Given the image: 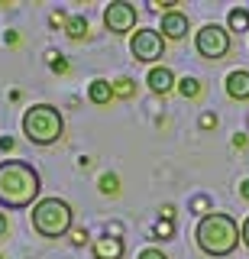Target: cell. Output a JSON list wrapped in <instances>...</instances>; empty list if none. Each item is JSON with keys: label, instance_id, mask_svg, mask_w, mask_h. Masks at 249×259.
<instances>
[{"label": "cell", "instance_id": "4", "mask_svg": "<svg viewBox=\"0 0 249 259\" xmlns=\"http://www.w3.org/2000/svg\"><path fill=\"white\" fill-rule=\"evenodd\" d=\"M29 221H33V230L39 237L59 240V237H65V233H71V227H75V210L62 198H42V201H36Z\"/></svg>", "mask_w": 249, "mask_h": 259}, {"label": "cell", "instance_id": "5", "mask_svg": "<svg viewBox=\"0 0 249 259\" xmlns=\"http://www.w3.org/2000/svg\"><path fill=\"white\" fill-rule=\"evenodd\" d=\"M194 49H197L201 59H207V62H220V59H227L230 49H233L230 29H227V26H220V23H207V26H201V29L194 32Z\"/></svg>", "mask_w": 249, "mask_h": 259}, {"label": "cell", "instance_id": "6", "mask_svg": "<svg viewBox=\"0 0 249 259\" xmlns=\"http://www.w3.org/2000/svg\"><path fill=\"white\" fill-rule=\"evenodd\" d=\"M130 52H133V59L136 62H159L165 55V36L159 29H149V26H142V29H136L133 36H130Z\"/></svg>", "mask_w": 249, "mask_h": 259}, {"label": "cell", "instance_id": "21", "mask_svg": "<svg viewBox=\"0 0 249 259\" xmlns=\"http://www.w3.org/2000/svg\"><path fill=\"white\" fill-rule=\"evenodd\" d=\"M201 126H204V130L217 126V117H214V113H204V117H201Z\"/></svg>", "mask_w": 249, "mask_h": 259}, {"label": "cell", "instance_id": "7", "mask_svg": "<svg viewBox=\"0 0 249 259\" xmlns=\"http://www.w3.org/2000/svg\"><path fill=\"white\" fill-rule=\"evenodd\" d=\"M104 26H107V32H117V36H123V32L136 29V7L126 4V0H114V4L104 7Z\"/></svg>", "mask_w": 249, "mask_h": 259}, {"label": "cell", "instance_id": "1", "mask_svg": "<svg viewBox=\"0 0 249 259\" xmlns=\"http://www.w3.org/2000/svg\"><path fill=\"white\" fill-rule=\"evenodd\" d=\"M42 191V178L29 162L7 159L0 162V207L4 210H26L36 207V198Z\"/></svg>", "mask_w": 249, "mask_h": 259}, {"label": "cell", "instance_id": "11", "mask_svg": "<svg viewBox=\"0 0 249 259\" xmlns=\"http://www.w3.org/2000/svg\"><path fill=\"white\" fill-rule=\"evenodd\" d=\"M227 94L233 101H249V71L246 68H236L227 75Z\"/></svg>", "mask_w": 249, "mask_h": 259}, {"label": "cell", "instance_id": "16", "mask_svg": "<svg viewBox=\"0 0 249 259\" xmlns=\"http://www.w3.org/2000/svg\"><path fill=\"white\" fill-rule=\"evenodd\" d=\"M65 32H68L71 39H87V20H84V16H71Z\"/></svg>", "mask_w": 249, "mask_h": 259}, {"label": "cell", "instance_id": "12", "mask_svg": "<svg viewBox=\"0 0 249 259\" xmlns=\"http://www.w3.org/2000/svg\"><path fill=\"white\" fill-rule=\"evenodd\" d=\"M87 101L97 104V107H107V104L114 101V81H107V78H94L91 84H87Z\"/></svg>", "mask_w": 249, "mask_h": 259}, {"label": "cell", "instance_id": "17", "mask_svg": "<svg viewBox=\"0 0 249 259\" xmlns=\"http://www.w3.org/2000/svg\"><path fill=\"white\" fill-rule=\"evenodd\" d=\"M97 185H101V194H110V198H114V194H120V178H117L114 172H104Z\"/></svg>", "mask_w": 249, "mask_h": 259}, {"label": "cell", "instance_id": "27", "mask_svg": "<svg viewBox=\"0 0 249 259\" xmlns=\"http://www.w3.org/2000/svg\"><path fill=\"white\" fill-rule=\"evenodd\" d=\"M239 194H243V198L249 201V178H246V182H243V185H239Z\"/></svg>", "mask_w": 249, "mask_h": 259}, {"label": "cell", "instance_id": "19", "mask_svg": "<svg viewBox=\"0 0 249 259\" xmlns=\"http://www.w3.org/2000/svg\"><path fill=\"white\" fill-rule=\"evenodd\" d=\"M136 259H168V256H165L159 246H146V249H142V253L136 256Z\"/></svg>", "mask_w": 249, "mask_h": 259}, {"label": "cell", "instance_id": "22", "mask_svg": "<svg viewBox=\"0 0 249 259\" xmlns=\"http://www.w3.org/2000/svg\"><path fill=\"white\" fill-rule=\"evenodd\" d=\"M156 233H159V237H168V233H172V221L159 224V227H156Z\"/></svg>", "mask_w": 249, "mask_h": 259}, {"label": "cell", "instance_id": "9", "mask_svg": "<svg viewBox=\"0 0 249 259\" xmlns=\"http://www.w3.org/2000/svg\"><path fill=\"white\" fill-rule=\"evenodd\" d=\"M188 26H191L188 16L178 13V10H172V13L162 16V29H159V32H162L165 39H184V36H188Z\"/></svg>", "mask_w": 249, "mask_h": 259}, {"label": "cell", "instance_id": "24", "mask_svg": "<svg viewBox=\"0 0 249 259\" xmlns=\"http://www.w3.org/2000/svg\"><path fill=\"white\" fill-rule=\"evenodd\" d=\"M7 230H10V224H7V214L0 210V237H7Z\"/></svg>", "mask_w": 249, "mask_h": 259}, {"label": "cell", "instance_id": "28", "mask_svg": "<svg viewBox=\"0 0 249 259\" xmlns=\"http://www.w3.org/2000/svg\"><path fill=\"white\" fill-rule=\"evenodd\" d=\"M0 259H4V256H0Z\"/></svg>", "mask_w": 249, "mask_h": 259}, {"label": "cell", "instance_id": "18", "mask_svg": "<svg viewBox=\"0 0 249 259\" xmlns=\"http://www.w3.org/2000/svg\"><path fill=\"white\" fill-rule=\"evenodd\" d=\"M49 59H52L49 65H52V71H55V75H65V71H68V62H65V59H62V55H55V52H52V55H49Z\"/></svg>", "mask_w": 249, "mask_h": 259}, {"label": "cell", "instance_id": "10", "mask_svg": "<svg viewBox=\"0 0 249 259\" xmlns=\"http://www.w3.org/2000/svg\"><path fill=\"white\" fill-rule=\"evenodd\" d=\"M94 259H123V240L117 233L94 240Z\"/></svg>", "mask_w": 249, "mask_h": 259}, {"label": "cell", "instance_id": "23", "mask_svg": "<svg viewBox=\"0 0 249 259\" xmlns=\"http://www.w3.org/2000/svg\"><path fill=\"white\" fill-rule=\"evenodd\" d=\"M13 146H17V143H13V136H4V140H0V149H4V152H10Z\"/></svg>", "mask_w": 249, "mask_h": 259}, {"label": "cell", "instance_id": "26", "mask_svg": "<svg viewBox=\"0 0 249 259\" xmlns=\"http://www.w3.org/2000/svg\"><path fill=\"white\" fill-rule=\"evenodd\" d=\"M239 227H243V243H246V246H249V217H246V221L239 224Z\"/></svg>", "mask_w": 249, "mask_h": 259}, {"label": "cell", "instance_id": "25", "mask_svg": "<svg viewBox=\"0 0 249 259\" xmlns=\"http://www.w3.org/2000/svg\"><path fill=\"white\" fill-rule=\"evenodd\" d=\"M59 23H65V26H68V16L65 13H52V26H59Z\"/></svg>", "mask_w": 249, "mask_h": 259}, {"label": "cell", "instance_id": "14", "mask_svg": "<svg viewBox=\"0 0 249 259\" xmlns=\"http://www.w3.org/2000/svg\"><path fill=\"white\" fill-rule=\"evenodd\" d=\"M178 94L184 97V101H197V97L204 94V84H201L197 78H181L178 81Z\"/></svg>", "mask_w": 249, "mask_h": 259}, {"label": "cell", "instance_id": "2", "mask_svg": "<svg viewBox=\"0 0 249 259\" xmlns=\"http://www.w3.org/2000/svg\"><path fill=\"white\" fill-rule=\"evenodd\" d=\"M194 240H197L201 253H207L214 259H223V256H230L233 249L239 246V240H243V227H239L236 217H230V214L207 210V214L197 221V227H194Z\"/></svg>", "mask_w": 249, "mask_h": 259}, {"label": "cell", "instance_id": "8", "mask_svg": "<svg viewBox=\"0 0 249 259\" xmlns=\"http://www.w3.org/2000/svg\"><path fill=\"white\" fill-rule=\"evenodd\" d=\"M146 84H149L152 94H168L172 88H178V81H175V75H172L168 65H152L149 75H146Z\"/></svg>", "mask_w": 249, "mask_h": 259}, {"label": "cell", "instance_id": "13", "mask_svg": "<svg viewBox=\"0 0 249 259\" xmlns=\"http://www.w3.org/2000/svg\"><path fill=\"white\" fill-rule=\"evenodd\" d=\"M227 23H230V32H246L249 29V10L246 7H233Z\"/></svg>", "mask_w": 249, "mask_h": 259}, {"label": "cell", "instance_id": "15", "mask_svg": "<svg viewBox=\"0 0 249 259\" xmlns=\"http://www.w3.org/2000/svg\"><path fill=\"white\" fill-rule=\"evenodd\" d=\"M136 91V81L133 78H117L114 81V97H120V101H130Z\"/></svg>", "mask_w": 249, "mask_h": 259}, {"label": "cell", "instance_id": "20", "mask_svg": "<svg viewBox=\"0 0 249 259\" xmlns=\"http://www.w3.org/2000/svg\"><path fill=\"white\" fill-rule=\"evenodd\" d=\"M71 237H75V246H84V243L91 240V237H87V230H75Z\"/></svg>", "mask_w": 249, "mask_h": 259}, {"label": "cell", "instance_id": "3", "mask_svg": "<svg viewBox=\"0 0 249 259\" xmlns=\"http://www.w3.org/2000/svg\"><path fill=\"white\" fill-rule=\"evenodd\" d=\"M65 133V117L52 104H33L23 113V136L33 146H52Z\"/></svg>", "mask_w": 249, "mask_h": 259}]
</instances>
